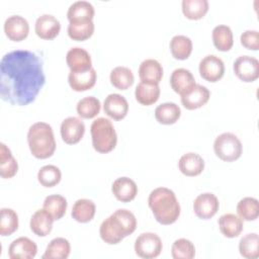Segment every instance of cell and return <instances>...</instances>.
<instances>
[{
    "mask_svg": "<svg viewBox=\"0 0 259 259\" xmlns=\"http://www.w3.org/2000/svg\"><path fill=\"white\" fill-rule=\"evenodd\" d=\"M95 211L96 205L91 199L80 198L74 202L71 215L79 223H88L94 218Z\"/></svg>",
    "mask_w": 259,
    "mask_h": 259,
    "instance_id": "4316f807",
    "label": "cell"
},
{
    "mask_svg": "<svg viewBox=\"0 0 259 259\" xmlns=\"http://www.w3.org/2000/svg\"><path fill=\"white\" fill-rule=\"evenodd\" d=\"M68 35L74 40H85L94 32L93 20L70 21L68 24Z\"/></svg>",
    "mask_w": 259,
    "mask_h": 259,
    "instance_id": "1f68e13d",
    "label": "cell"
},
{
    "mask_svg": "<svg viewBox=\"0 0 259 259\" xmlns=\"http://www.w3.org/2000/svg\"><path fill=\"white\" fill-rule=\"evenodd\" d=\"M27 143L31 154L37 159L53 156L56 150V140L52 126L44 121L32 123L27 132Z\"/></svg>",
    "mask_w": 259,
    "mask_h": 259,
    "instance_id": "277c9868",
    "label": "cell"
},
{
    "mask_svg": "<svg viewBox=\"0 0 259 259\" xmlns=\"http://www.w3.org/2000/svg\"><path fill=\"white\" fill-rule=\"evenodd\" d=\"M180 115L181 109L174 102H164L155 108V118L162 124H173Z\"/></svg>",
    "mask_w": 259,
    "mask_h": 259,
    "instance_id": "f546056e",
    "label": "cell"
},
{
    "mask_svg": "<svg viewBox=\"0 0 259 259\" xmlns=\"http://www.w3.org/2000/svg\"><path fill=\"white\" fill-rule=\"evenodd\" d=\"M94 13V7L89 1L78 0L69 6L67 17L69 22L79 20H93Z\"/></svg>",
    "mask_w": 259,
    "mask_h": 259,
    "instance_id": "484cf974",
    "label": "cell"
},
{
    "mask_svg": "<svg viewBox=\"0 0 259 259\" xmlns=\"http://www.w3.org/2000/svg\"><path fill=\"white\" fill-rule=\"evenodd\" d=\"M101 109L100 100L94 96H86L80 99L76 105V110L79 116L82 118H93Z\"/></svg>",
    "mask_w": 259,
    "mask_h": 259,
    "instance_id": "f35d334b",
    "label": "cell"
},
{
    "mask_svg": "<svg viewBox=\"0 0 259 259\" xmlns=\"http://www.w3.org/2000/svg\"><path fill=\"white\" fill-rule=\"evenodd\" d=\"M200 76L208 82H217L225 74V64L221 58L215 55L203 57L198 66Z\"/></svg>",
    "mask_w": 259,
    "mask_h": 259,
    "instance_id": "9c48e42d",
    "label": "cell"
},
{
    "mask_svg": "<svg viewBox=\"0 0 259 259\" xmlns=\"http://www.w3.org/2000/svg\"><path fill=\"white\" fill-rule=\"evenodd\" d=\"M239 252L246 259H257L259 257V237L257 233H249L241 238Z\"/></svg>",
    "mask_w": 259,
    "mask_h": 259,
    "instance_id": "d590c367",
    "label": "cell"
},
{
    "mask_svg": "<svg viewBox=\"0 0 259 259\" xmlns=\"http://www.w3.org/2000/svg\"><path fill=\"white\" fill-rule=\"evenodd\" d=\"M4 32L9 39L20 41L28 35V21L21 15L8 16L4 21Z\"/></svg>",
    "mask_w": 259,
    "mask_h": 259,
    "instance_id": "7c38bea8",
    "label": "cell"
},
{
    "mask_svg": "<svg viewBox=\"0 0 259 259\" xmlns=\"http://www.w3.org/2000/svg\"><path fill=\"white\" fill-rule=\"evenodd\" d=\"M97 79V73L92 67L84 72H70L68 75V82L70 87L77 92H82L91 89Z\"/></svg>",
    "mask_w": 259,
    "mask_h": 259,
    "instance_id": "d6986e66",
    "label": "cell"
},
{
    "mask_svg": "<svg viewBox=\"0 0 259 259\" xmlns=\"http://www.w3.org/2000/svg\"><path fill=\"white\" fill-rule=\"evenodd\" d=\"M18 170V163L13 157L10 149L4 144H0V175L2 178H12Z\"/></svg>",
    "mask_w": 259,
    "mask_h": 259,
    "instance_id": "4dcf8cb0",
    "label": "cell"
},
{
    "mask_svg": "<svg viewBox=\"0 0 259 259\" xmlns=\"http://www.w3.org/2000/svg\"><path fill=\"white\" fill-rule=\"evenodd\" d=\"M36 253V244L27 237H19L13 240L8 248L10 259H32Z\"/></svg>",
    "mask_w": 259,
    "mask_h": 259,
    "instance_id": "5bb4252c",
    "label": "cell"
},
{
    "mask_svg": "<svg viewBox=\"0 0 259 259\" xmlns=\"http://www.w3.org/2000/svg\"><path fill=\"white\" fill-rule=\"evenodd\" d=\"M54 221L53 217L42 207L33 212L30 218L29 227L31 232L36 236L46 237L51 233Z\"/></svg>",
    "mask_w": 259,
    "mask_h": 259,
    "instance_id": "7402d4cb",
    "label": "cell"
},
{
    "mask_svg": "<svg viewBox=\"0 0 259 259\" xmlns=\"http://www.w3.org/2000/svg\"><path fill=\"white\" fill-rule=\"evenodd\" d=\"M62 179V172L55 165H45L37 172V180L45 187H53Z\"/></svg>",
    "mask_w": 259,
    "mask_h": 259,
    "instance_id": "60d3db41",
    "label": "cell"
},
{
    "mask_svg": "<svg viewBox=\"0 0 259 259\" xmlns=\"http://www.w3.org/2000/svg\"><path fill=\"white\" fill-rule=\"evenodd\" d=\"M160 92L159 84L141 81L136 87L135 96L139 103L148 106L157 102L160 97Z\"/></svg>",
    "mask_w": 259,
    "mask_h": 259,
    "instance_id": "cb8c5ba5",
    "label": "cell"
},
{
    "mask_svg": "<svg viewBox=\"0 0 259 259\" xmlns=\"http://www.w3.org/2000/svg\"><path fill=\"white\" fill-rule=\"evenodd\" d=\"M195 79L192 73L185 68L175 69L170 76L171 88L180 96L188 93L195 86Z\"/></svg>",
    "mask_w": 259,
    "mask_h": 259,
    "instance_id": "e0dca14e",
    "label": "cell"
},
{
    "mask_svg": "<svg viewBox=\"0 0 259 259\" xmlns=\"http://www.w3.org/2000/svg\"><path fill=\"white\" fill-rule=\"evenodd\" d=\"M139 77L141 81L159 84L163 77V67L155 59H146L140 64Z\"/></svg>",
    "mask_w": 259,
    "mask_h": 259,
    "instance_id": "603a6c76",
    "label": "cell"
},
{
    "mask_svg": "<svg viewBox=\"0 0 259 259\" xmlns=\"http://www.w3.org/2000/svg\"><path fill=\"white\" fill-rule=\"evenodd\" d=\"M209 90L200 84H195V86L185 95L181 96L182 105L189 110L197 109L203 106L209 99Z\"/></svg>",
    "mask_w": 259,
    "mask_h": 259,
    "instance_id": "ffe728a7",
    "label": "cell"
},
{
    "mask_svg": "<svg viewBox=\"0 0 259 259\" xmlns=\"http://www.w3.org/2000/svg\"><path fill=\"white\" fill-rule=\"evenodd\" d=\"M111 191L117 200L121 202H128L137 196L138 186L133 179L123 176L118 177L113 181Z\"/></svg>",
    "mask_w": 259,
    "mask_h": 259,
    "instance_id": "ac0fdd59",
    "label": "cell"
},
{
    "mask_svg": "<svg viewBox=\"0 0 259 259\" xmlns=\"http://www.w3.org/2000/svg\"><path fill=\"white\" fill-rule=\"evenodd\" d=\"M68 202L67 199L60 194H51L48 195L44 200L42 207L53 217V219L60 220L62 219L67 210Z\"/></svg>",
    "mask_w": 259,
    "mask_h": 259,
    "instance_id": "e575fe53",
    "label": "cell"
},
{
    "mask_svg": "<svg viewBox=\"0 0 259 259\" xmlns=\"http://www.w3.org/2000/svg\"><path fill=\"white\" fill-rule=\"evenodd\" d=\"M178 168L185 176H197L204 169V160L199 154L189 152L180 157L178 161Z\"/></svg>",
    "mask_w": 259,
    "mask_h": 259,
    "instance_id": "44dd1931",
    "label": "cell"
},
{
    "mask_svg": "<svg viewBox=\"0 0 259 259\" xmlns=\"http://www.w3.org/2000/svg\"><path fill=\"white\" fill-rule=\"evenodd\" d=\"M213 151L217 157L225 162L238 160L243 152L240 139L233 133H223L213 142Z\"/></svg>",
    "mask_w": 259,
    "mask_h": 259,
    "instance_id": "8992f818",
    "label": "cell"
},
{
    "mask_svg": "<svg viewBox=\"0 0 259 259\" xmlns=\"http://www.w3.org/2000/svg\"><path fill=\"white\" fill-rule=\"evenodd\" d=\"M182 12L188 19L197 20L202 18L208 11L207 0H182Z\"/></svg>",
    "mask_w": 259,
    "mask_h": 259,
    "instance_id": "8d00e7d4",
    "label": "cell"
},
{
    "mask_svg": "<svg viewBox=\"0 0 259 259\" xmlns=\"http://www.w3.org/2000/svg\"><path fill=\"white\" fill-rule=\"evenodd\" d=\"M34 30L38 37L42 39H53L59 34L61 23L59 19L52 14H41L35 20Z\"/></svg>",
    "mask_w": 259,
    "mask_h": 259,
    "instance_id": "2e32d148",
    "label": "cell"
},
{
    "mask_svg": "<svg viewBox=\"0 0 259 259\" xmlns=\"http://www.w3.org/2000/svg\"><path fill=\"white\" fill-rule=\"evenodd\" d=\"M240 41L243 47L248 50L257 51L259 49V32L255 29L245 30L241 36Z\"/></svg>",
    "mask_w": 259,
    "mask_h": 259,
    "instance_id": "7bdbcfd3",
    "label": "cell"
},
{
    "mask_svg": "<svg viewBox=\"0 0 259 259\" xmlns=\"http://www.w3.org/2000/svg\"><path fill=\"white\" fill-rule=\"evenodd\" d=\"M237 213L244 221H255L259 215L258 199L251 196L243 197L237 203Z\"/></svg>",
    "mask_w": 259,
    "mask_h": 259,
    "instance_id": "74e56055",
    "label": "cell"
},
{
    "mask_svg": "<svg viewBox=\"0 0 259 259\" xmlns=\"http://www.w3.org/2000/svg\"><path fill=\"white\" fill-rule=\"evenodd\" d=\"M220 202L218 197L211 192H203L195 197L193 210L196 217L202 220L212 218L219 210Z\"/></svg>",
    "mask_w": 259,
    "mask_h": 259,
    "instance_id": "8fae6325",
    "label": "cell"
},
{
    "mask_svg": "<svg viewBox=\"0 0 259 259\" xmlns=\"http://www.w3.org/2000/svg\"><path fill=\"white\" fill-rule=\"evenodd\" d=\"M171 255L174 259H192L195 256V247L190 240L180 238L172 244Z\"/></svg>",
    "mask_w": 259,
    "mask_h": 259,
    "instance_id": "b9f144b4",
    "label": "cell"
},
{
    "mask_svg": "<svg viewBox=\"0 0 259 259\" xmlns=\"http://www.w3.org/2000/svg\"><path fill=\"white\" fill-rule=\"evenodd\" d=\"M170 51L175 59L186 60L192 53V41L186 35H174L170 40Z\"/></svg>",
    "mask_w": 259,
    "mask_h": 259,
    "instance_id": "d6a6232c",
    "label": "cell"
},
{
    "mask_svg": "<svg viewBox=\"0 0 259 259\" xmlns=\"http://www.w3.org/2000/svg\"><path fill=\"white\" fill-rule=\"evenodd\" d=\"M110 83L119 90H125L130 88L135 81L132 70L124 66H117L113 68L109 75Z\"/></svg>",
    "mask_w": 259,
    "mask_h": 259,
    "instance_id": "836d02e7",
    "label": "cell"
},
{
    "mask_svg": "<svg viewBox=\"0 0 259 259\" xmlns=\"http://www.w3.org/2000/svg\"><path fill=\"white\" fill-rule=\"evenodd\" d=\"M104 112L114 120L124 118L128 111V103L125 97L118 93L108 94L103 102Z\"/></svg>",
    "mask_w": 259,
    "mask_h": 259,
    "instance_id": "4fadbf2b",
    "label": "cell"
},
{
    "mask_svg": "<svg viewBox=\"0 0 259 259\" xmlns=\"http://www.w3.org/2000/svg\"><path fill=\"white\" fill-rule=\"evenodd\" d=\"M148 204L154 218L161 225H171L180 215V204L173 190L167 187L153 189L148 197Z\"/></svg>",
    "mask_w": 259,
    "mask_h": 259,
    "instance_id": "3957f363",
    "label": "cell"
},
{
    "mask_svg": "<svg viewBox=\"0 0 259 259\" xmlns=\"http://www.w3.org/2000/svg\"><path fill=\"white\" fill-rule=\"evenodd\" d=\"M218 223L221 233L227 238H236L243 231V220L234 213L221 215Z\"/></svg>",
    "mask_w": 259,
    "mask_h": 259,
    "instance_id": "d4e9b609",
    "label": "cell"
},
{
    "mask_svg": "<svg viewBox=\"0 0 259 259\" xmlns=\"http://www.w3.org/2000/svg\"><path fill=\"white\" fill-rule=\"evenodd\" d=\"M233 69L235 75L243 82H254L259 77V61L248 55L238 57Z\"/></svg>",
    "mask_w": 259,
    "mask_h": 259,
    "instance_id": "ba28073f",
    "label": "cell"
},
{
    "mask_svg": "<svg viewBox=\"0 0 259 259\" xmlns=\"http://www.w3.org/2000/svg\"><path fill=\"white\" fill-rule=\"evenodd\" d=\"M71 253V245L65 238L53 239L47 246L42 259H67Z\"/></svg>",
    "mask_w": 259,
    "mask_h": 259,
    "instance_id": "83f0119b",
    "label": "cell"
},
{
    "mask_svg": "<svg viewBox=\"0 0 259 259\" xmlns=\"http://www.w3.org/2000/svg\"><path fill=\"white\" fill-rule=\"evenodd\" d=\"M46 83L41 58L27 50L5 54L0 62V95L13 105L33 102Z\"/></svg>",
    "mask_w": 259,
    "mask_h": 259,
    "instance_id": "6da1fadb",
    "label": "cell"
},
{
    "mask_svg": "<svg viewBox=\"0 0 259 259\" xmlns=\"http://www.w3.org/2000/svg\"><path fill=\"white\" fill-rule=\"evenodd\" d=\"M60 132L66 144L74 145L82 140L85 134V124L79 117L69 116L62 121Z\"/></svg>",
    "mask_w": 259,
    "mask_h": 259,
    "instance_id": "30bf717a",
    "label": "cell"
},
{
    "mask_svg": "<svg viewBox=\"0 0 259 259\" xmlns=\"http://www.w3.org/2000/svg\"><path fill=\"white\" fill-rule=\"evenodd\" d=\"M211 37L214 47L221 52L230 51L234 45L233 31L231 27L226 24H219L214 26Z\"/></svg>",
    "mask_w": 259,
    "mask_h": 259,
    "instance_id": "f1b7e54d",
    "label": "cell"
},
{
    "mask_svg": "<svg viewBox=\"0 0 259 259\" xmlns=\"http://www.w3.org/2000/svg\"><path fill=\"white\" fill-rule=\"evenodd\" d=\"M136 254L144 259H153L158 257L163 249L161 238L152 232H146L139 235L135 241Z\"/></svg>",
    "mask_w": 259,
    "mask_h": 259,
    "instance_id": "52a82bcc",
    "label": "cell"
},
{
    "mask_svg": "<svg viewBox=\"0 0 259 259\" xmlns=\"http://www.w3.org/2000/svg\"><path fill=\"white\" fill-rule=\"evenodd\" d=\"M137 228L135 214L125 208H118L106 218L99 227V235L103 242L109 245L118 244Z\"/></svg>",
    "mask_w": 259,
    "mask_h": 259,
    "instance_id": "7a4b0ae2",
    "label": "cell"
},
{
    "mask_svg": "<svg viewBox=\"0 0 259 259\" xmlns=\"http://www.w3.org/2000/svg\"><path fill=\"white\" fill-rule=\"evenodd\" d=\"M66 62L70 72H84L92 68L90 54L83 48H71L66 55Z\"/></svg>",
    "mask_w": 259,
    "mask_h": 259,
    "instance_id": "9a60e30c",
    "label": "cell"
},
{
    "mask_svg": "<svg viewBox=\"0 0 259 259\" xmlns=\"http://www.w3.org/2000/svg\"><path fill=\"white\" fill-rule=\"evenodd\" d=\"M18 229V215L12 208L0 209V235L10 236Z\"/></svg>",
    "mask_w": 259,
    "mask_h": 259,
    "instance_id": "ab89813d",
    "label": "cell"
},
{
    "mask_svg": "<svg viewBox=\"0 0 259 259\" xmlns=\"http://www.w3.org/2000/svg\"><path fill=\"white\" fill-rule=\"evenodd\" d=\"M92 146L98 153L106 154L111 152L117 143V135L113 123L105 117L94 119L90 126Z\"/></svg>",
    "mask_w": 259,
    "mask_h": 259,
    "instance_id": "5b68a950",
    "label": "cell"
}]
</instances>
